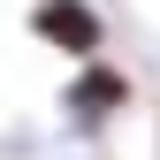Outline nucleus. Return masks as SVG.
I'll list each match as a JSON object with an SVG mask.
<instances>
[{
  "label": "nucleus",
  "instance_id": "f257e3e1",
  "mask_svg": "<svg viewBox=\"0 0 160 160\" xmlns=\"http://www.w3.org/2000/svg\"><path fill=\"white\" fill-rule=\"evenodd\" d=\"M31 31L46 38V46H61V53H99V38H107V23H99L92 0H38Z\"/></svg>",
  "mask_w": 160,
  "mask_h": 160
},
{
  "label": "nucleus",
  "instance_id": "f03ea898",
  "mask_svg": "<svg viewBox=\"0 0 160 160\" xmlns=\"http://www.w3.org/2000/svg\"><path fill=\"white\" fill-rule=\"evenodd\" d=\"M122 99H130V84H122L114 69H84V76L69 84V114H76V122H99V114H114Z\"/></svg>",
  "mask_w": 160,
  "mask_h": 160
}]
</instances>
